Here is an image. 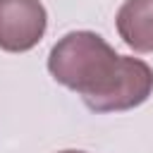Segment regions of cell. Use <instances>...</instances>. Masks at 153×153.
<instances>
[{"label":"cell","mask_w":153,"mask_h":153,"mask_svg":"<svg viewBox=\"0 0 153 153\" xmlns=\"http://www.w3.org/2000/svg\"><path fill=\"white\" fill-rule=\"evenodd\" d=\"M48 72L96 112L136 108L153 91V69L139 57L117 55L93 31L60 38L48 55Z\"/></svg>","instance_id":"obj_1"},{"label":"cell","mask_w":153,"mask_h":153,"mask_svg":"<svg viewBox=\"0 0 153 153\" xmlns=\"http://www.w3.org/2000/svg\"><path fill=\"white\" fill-rule=\"evenodd\" d=\"M48 14L41 0H0V48L7 53L31 50L45 33Z\"/></svg>","instance_id":"obj_2"},{"label":"cell","mask_w":153,"mask_h":153,"mask_svg":"<svg viewBox=\"0 0 153 153\" xmlns=\"http://www.w3.org/2000/svg\"><path fill=\"white\" fill-rule=\"evenodd\" d=\"M117 33L136 53H153V0H124L117 12Z\"/></svg>","instance_id":"obj_3"},{"label":"cell","mask_w":153,"mask_h":153,"mask_svg":"<svg viewBox=\"0 0 153 153\" xmlns=\"http://www.w3.org/2000/svg\"><path fill=\"white\" fill-rule=\"evenodd\" d=\"M60 153H84V151H60Z\"/></svg>","instance_id":"obj_4"}]
</instances>
